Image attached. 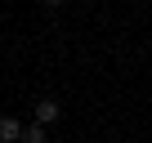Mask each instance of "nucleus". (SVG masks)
<instances>
[{
    "label": "nucleus",
    "mask_w": 152,
    "mask_h": 143,
    "mask_svg": "<svg viewBox=\"0 0 152 143\" xmlns=\"http://www.w3.org/2000/svg\"><path fill=\"white\" fill-rule=\"evenodd\" d=\"M23 121L18 116H0V143H23Z\"/></svg>",
    "instance_id": "nucleus-2"
},
{
    "label": "nucleus",
    "mask_w": 152,
    "mask_h": 143,
    "mask_svg": "<svg viewBox=\"0 0 152 143\" xmlns=\"http://www.w3.org/2000/svg\"><path fill=\"white\" fill-rule=\"evenodd\" d=\"M45 5H63V0H45Z\"/></svg>",
    "instance_id": "nucleus-4"
},
{
    "label": "nucleus",
    "mask_w": 152,
    "mask_h": 143,
    "mask_svg": "<svg viewBox=\"0 0 152 143\" xmlns=\"http://www.w3.org/2000/svg\"><path fill=\"white\" fill-rule=\"evenodd\" d=\"M23 143H49V125H36V121H31V125L23 130Z\"/></svg>",
    "instance_id": "nucleus-3"
},
{
    "label": "nucleus",
    "mask_w": 152,
    "mask_h": 143,
    "mask_svg": "<svg viewBox=\"0 0 152 143\" xmlns=\"http://www.w3.org/2000/svg\"><path fill=\"white\" fill-rule=\"evenodd\" d=\"M31 116H36V125H54V121L63 116V107H58L54 98H40V103L31 107Z\"/></svg>",
    "instance_id": "nucleus-1"
}]
</instances>
